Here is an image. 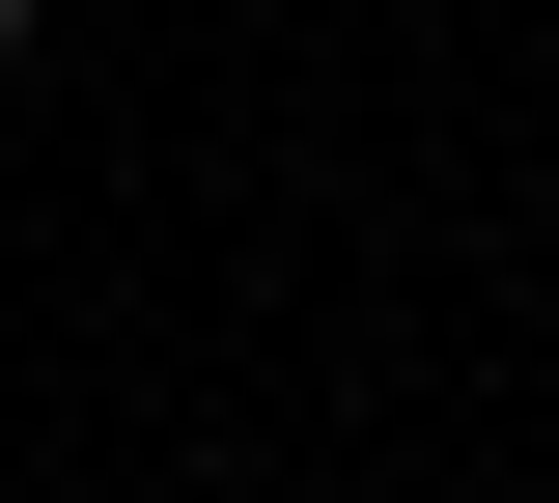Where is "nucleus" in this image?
I'll list each match as a JSON object with an SVG mask.
<instances>
[{
	"mask_svg": "<svg viewBox=\"0 0 559 503\" xmlns=\"http://www.w3.org/2000/svg\"><path fill=\"white\" fill-rule=\"evenodd\" d=\"M28 28H57V0H0V84H28Z\"/></svg>",
	"mask_w": 559,
	"mask_h": 503,
	"instance_id": "nucleus-1",
	"label": "nucleus"
}]
</instances>
